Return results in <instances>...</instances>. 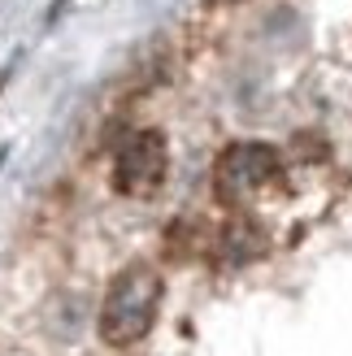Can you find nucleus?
Here are the masks:
<instances>
[{
  "label": "nucleus",
  "instance_id": "obj_1",
  "mask_svg": "<svg viewBox=\"0 0 352 356\" xmlns=\"http://www.w3.org/2000/svg\"><path fill=\"white\" fill-rule=\"evenodd\" d=\"M161 296H166V278L152 270V265H127L109 291L100 300V317L96 330L109 348H131L139 339H148V330L157 326V313H161Z\"/></svg>",
  "mask_w": 352,
  "mask_h": 356
},
{
  "label": "nucleus",
  "instance_id": "obj_2",
  "mask_svg": "<svg viewBox=\"0 0 352 356\" xmlns=\"http://www.w3.org/2000/svg\"><path fill=\"white\" fill-rule=\"evenodd\" d=\"M283 178V156L261 139L226 144L214 165V191L226 209H248Z\"/></svg>",
  "mask_w": 352,
  "mask_h": 356
},
{
  "label": "nucleus",
  "instance_id": "obj_3",
  "mask_svg": "<svg viewBox=\"0 0 352 356\" xmlns=\"http://www.w3.org/2000/svg\"><path fill=\"white\" fill-rule=\"evenodd\" d=\"M166 174H170V144L161 131H135L118 144L113 152V187L131 200H152L157 191L166 187Z\"/></svg>",
  "mask_w": 352,
  "mask_h": 356
},
{
  "label": "nucleus",
  "instance_id": "obj_4",
  "mask_svg": "<svg viewBox=\"0 0 352 356\" xmlns=\"http://www.w3.org/2000/svg\"><path fill=\"white\" fill-rule=\"evenodd\" d=\"M266 248H270V239L253 218H231L218 235V261L222 265H253L266 257Z\"/></svg>",
  "mask_w": 352,
  "mask_h": 356
}]
</instances>
